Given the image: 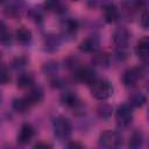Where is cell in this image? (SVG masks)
Returning a JSON list of instances; mask_svg holds the SVG:
<instances>
[{
    "label": "cell",
    "instance_id": "cell-17",
    "mask_svg": "<svg viewBox=\"0 0 149 149\" xmlns=\"http://www.w3.org/2000/svg\"><path fill=\"white\" fill-rule=\"evenodd\" d=\"M12 105H13L14 111H16L17 113H26V112H27V111H29V108L31 107L30 102L27 100V98H26V97L14 99Z\"/></svg>",
    "mask_w": 149,
    "mask_h": 149
},
{
    "label": "cell",
    "instance_id": "cell-23",
    "mask_svg": "<svg viewBox=\"0 0 149 149\" xmlns=\"http://www.w3.org/2000/svg\"><path fill=\"white\" fill-rule=\"evenodd\" d=\"M143 143V137H142V134L140 132H135L133 133V135L130 136L129 139V147L130 148H140Z\"/></svg>",
    "mask_w": 149,
    "mask_h": 149
},
{
    "label": "cell",
    "instance_id": "cell-19",
    "mask_svg": "<svg viewBox=\"0 0 149 149\" xmlns=\"http://www.w3.org/2000/svg\"><path fill=\"white\" fill-rule=\"evenodd\" d=\"M61 44V40L58 36L56 35H48L45 36V40H44V47L48 51H55L58 49Z\"/></svg>",
    "mask_w": 149,
    "mask_h": 149
},
{
    "label": "cell",
    "instance_id": "cell-15",
    "mask_svg": "<svg viewBox=\"0 0 149 149\" xmlns=\"http://www.w3.org/2000/svg\"><path fill=\"white\" fill-rule=\"evenodd\" d=\"M31 38H33V35H31V31L26 28V27H20L16 31H15V40L22 44V45H26V44H29L31 42Z\"/></svg>",
    "mask_w": 149,
    "mask_h": 149
},
{
    "label": "cell",
    "instance_id": "cell-20",
    "mask_svg": "<svg viewBox=\"0 0 149 149\" xmlns=\"http://www.w3.org/2000/svg\"><path fill=\"white\" fill-rule=\"evenodd\" d=\"M44 8L49 12H55V13L64 12V5L62 3L61 0H45Z\"/></svg>",
    "mask_w": 149,
    "mask_h": 149
},
{
    "label": "cell",
    "instance_id": "cell-16",
    "mask_svg": "<svg viewBox=\"0 0 149 149\" xmlns=\"http://www.w3.org/2000/svg\"><path fill=\"white\" fill-rule=\"evenodd\" d=\"M26 98L30 102V105L34 106V105H36V104L42 101V99H43V91H42L41 87H34V88H31L28 92Z\"/></svg>",
    "mask_w": 149,
    "mask_h": 149
},
{
    "label": "cell",
    "instance_id": "cell-33",
    "mask_svg": "<svg viewBox=\"0 0 149 149\" xmlns=\"http://www.w3.org/2000/svg\"><path fill=\"white\" fill-rule=\"evenodd\" d=\"M148 118H149V109H148Z\"/></svg>",
    "mask_w": 149,
    "mask_h": 149
},
{
    "label": "cell",
    "instance_id": "cell-28",
    "mask_svg": "<svg viewBox=\"0 0 149 149\" xmlns=\"http://www.w3.org/2000/svg\"><path fill=\"white\" fill-rule=\"evenodd\" d=\"M27 65V59L24 58V57H19V58H16L14 62H13V66L15 68V69H22V68H24Z\"/></svg>",
    "mask_w": 149,
    "mask_h": 149
},
{
    "label": "cell",
    "instance_id": "cell-11",
    "mask_svg": "<svg viewBox=\"0 0 149 149\" xmlns=\"http://www.w3.org/2000/svg\"><path fill=\"white\" fill-rule=\"evenodd\" d=\"M34 128L28 125V123H24L22 125V127L20 128V132L17 134V142L20 144H27L31 141V139L34 137Z\"/></svg>",
    "mask_w": 149,
    "mask_h": 149
},
{
    "label": "cell",
    "instance_id": "cell-2",
    "mask_svg": "<svg viewBox=\"0 0 149 149\" xmlns=\"http://www.w3.org/2000/svg\"><path fill=\"white\" fill-rule=\"evenodd\" d=\"M91 94L98 100H106L113 94V86L106 79H97L91 85Z\"/></svg>",
    "mask_w": 149,
    "mask_h": 149
},
{
    "label": "cell",
    "instance_id": "cell-10",
    "mask_svg": "<svg viewBox=\"0 0 149 149\" xmlns=\"http://www.w3.org/2000/svg\"><path fill=\"white\" fill-rule=\"evenodd\" d=\"M99 45H100L99 37L95 35H92V36H88L80 42L79 50L83 52H95L99 49Z\"/></svg>",
    "mask_w": 149,
    "mask_h": 149
},
{
    "label": "cell",
    "instance_id": "cell-12",
    "mask_svg": "<svg viewBox=\"0 0 149 149\" xmlns=\"http://www.w3.org/2000/svg\"><path fill=\"white\" fill-rule=\"evenodd\" d=\"M102 14H104V19L106 22L108 23H112V22H115L118 19H119V9L113 3H107L102 8Z\"/></svg>",
    "mask_w": 149,
    "mask_h": 149
},
{
    "label": "cell",
    "instance_id": "cell-5",
    "mask_svg": "<svg viewBox=\"0 0 149 149\" xmlns=\"http://www.w3.org/2000/svg\"><path fill=\"white\" fill-rule=\"evenodd\" d=\"M148 71V68L144 66H134L125 71L122 76V81L127 87L134 86Z\"/></svg>",
    "mask_w": 149,
    "mask_h": 149
},
{
    "label": "cell",
    "instance_id": "cell-13",
    "mask_svg": "<svg viewBox=\"0 0 149 149\" xmlns=\"http://www.w3.org/2000/svg\"><path fill=\"white\" fill-rule=\"evenodd\" d=\"M61 101L64 106L66 107H70V108H76L80 105V100L78 98V95L74 93V92H64L61 97Z\"/></svg>",
    "mask_w": 149,
    "mask_h": 149
},
{
    "label": "cell",
    "instance_id": "cell-22",
    "mask_svg": "<svg viewBox=\"0 0 149 149\" xmlns=\"http://www.w3.org/2000/svg\"><path fill=\"white\" fill-rule=\"evenodd\" d=\"M147 98L141 92H134L129 95V105L132 107H141L146 102Z\"/></svg>",
    "mask_w": 149,
    "mask_h": 149
},
{
    "label": "cell",
    "instance_id": "cell-6",
    "mask_svg": "<svg viewBox=\"0 0 149 149\" xmlns=\"http://www.w3.org/2000/svg\"><path fill=\"white\" fill-rule=\"evenodd\" d=\"M133 107L129 104L121 105L115 112V120L120 127H127L133 121Z\"/></svg>",
    "mask_w": 149,
    "mask_h": 149
},
{
    "label": "cell",
    "instance_id": "cell-32",
    "mask_svg": "<svg viewBox=\"0 0 149 149\" xmlns=\"http://www.w3.org/2000/svg\"><path fill=\"white\" fill-rule=\"evenodd\" d=\"M69 147H71V148H74V147H79V148H81L83 146H81V144H78V143H71V144H69Z\"/></svg>",
    "mask_w": 149,
    "mask_h": 149
},
{
    "label": "cell",
    "instance_id": "cell-29",
    "mask_svg": "<svg viewBox=\"0 0 149 149\" xmlns=\"http://www.w3.org/2000/svg\"><path fill=\"white\" fill-rule=\"evenodd\" d=\"M44 70H45L47 73L52 74V73H55L57 71V64L56 63H48V64H45Z\"/></svg>",
    "mask_w": 149,
    "mask_h": 149
},
{
    "label": "cell",
    "instance_id": "cell-4",
    "mask_svg": "<svg viewBox=\"0 0 149 149\" xmlns=\"http://www.w3.org/2000/svg\"><path fill=\"white\" fill-rule=\"evenodd\" d=\"M52 129H54V134L57 139L66 140L71 135L72 126H71V122L66 118L58 116V118L55 119V121L52 123Z\"/></svg>",
    "mask_w": 149,
    "mask_h": 149
},
{
    "label": "cell",
    "instance_id": "cell-34",
    "mask_svg": "<svg viewBox=\"0 0 149 149\" xmlns=\"http://www.w3.org/2000/svg\"><path fill=\"white\" fill-rule=\"evenodd\" d=\"M71 1H78V0H71Z\"/></svg>",
    "mask_w": 149,
    "mask_h": 149
},
{
    "label": "cell",
    "instance_id": "cell-31",
    "mask_svg": "<svg viewBox=\"0 0 149 149\" xmlns=\"http://www.w3.org/2000/svg\"><path fill=\"white\" fill-rule=\"evenodd\" d=\"M41 147H43V148H49V147H51L50 144H47V143H40V144H36L35 146V148H41Z\"/></svg>",
    "mask_w": 149,
    "mask_h": 149
},
{
    "label": "cell",
    "instance_id": "cell-1",
    "mask_svg": "<svg viewBox=\"0 0 149 149\" xmlns=\"http://www.w3.org/2000/svg\"><path fill=\"white\" fill-rule=\"evenodd\" d=\"M129 33L125 28L118 29L113 35V42L115 44L116 54L120 58H126L128 55V45H129Z\"/></svg>",
    "mask_w": 149,
    "mask_h": 149
},
{
    "label": "cell",
    "instance_id": "cell-21",
    "mask_svg": "<svg viewBox=\"0 0 149 149\" xmlns=\"http://www.w3.org/2000/svg\"><path fill=\"white\" fill-rule=\"evenodd\" d=\"M92 63L97 66H104L106 68L109 64V56L106 52H95L92 57Z\"/></svg>",
    "mask_w": 149,
    "mask_h": 149
},
{
    "label": "cell",
    "instance_id": "cell-8",
    "mask_svg": "<svg viewBox=\"0 0 149 149\" xmlns=\"http://www.w3.org/2000/svg\"><path fill=\"white\" fill-rule=\"evenodd\" d=\"M23 10H24V1L23 0H8L5 6L6 14L12 17L21 16Z\"/></svg>",
    "mask_w": 149,
    "mask_h": 149
},
{
    "label": "cell",
    "instance_id": "cell-9",
    "mask_svg": "<svg viewBox=\"0 0 149 149\" xmlns=\"http://www.w3.org/2000/svg\"><path fill=\"white\" fill-rule=\"evenodd\" d=\"M135 54L140 59L144 62L149 61V36H143L137 41Z\"/></svg>",
    "mask_w": 149,
    "mask_h": 149
},
{
    "label": "cell",
    "instance_id": "cell-7",
    "mask_svg": "<svg viewBox=\"0 0 149 149\" xmlns=\"http://www.w3.org/2000/svg\"><path fill=\"white\" fill-rule=\"evenodd\" d=\"M74 76L77 77V79L84 84H87V85H92L98 78H97V74H95V71L91 68H86V66H81L78 71L74 72Z\"/></svg>",
    "mask_w": 149,
    "mask_h": 149
},
{
    "label": "cell",
    "instance_id": "cell-27",
    "mask_svg": "<svg viewBox=\"0 0 149 149\" xmlns=\"http://www.w3.org/2000/svg\"><path fill=\"white\" fill-rule=\"evenodd\" d=\"M111 112H112V109H111V107L107 106V105H101V106L98 108V113H99V115H100L101 118H108V116L111 115Z\"/></svg>",
    "mask_w": 149,
    "mask_h": 149
},
{
    "label": "cell",
    "instance_id": "cell-3",
    "mask_svg": "<svg viewBox=\"0 0 149 149\" xmlns=\"http://www.w3.org/2000/svg\"><path fill=\"white\" fill-rule=\"evenodd\" d=\"M121 144H122V136L115 130L107 129L102 132L99 136V146L102 148L113 149L120 147Z\"/></svg>",
    "mask_w": 149,
    "mask_h": 149
},
{
    "label": "cell",
    "instance_id": "cell-24",
    "mask_svg": "<svg viewBox=\"0 0 149 149\" xmlns=\"http://www.w3.org/2000/svg\"><path fill=\"white\" fill-rule=\"evenodd\" d=\"M129 8H133L134 10L139 9H147L149 5V0H128Z\"/></svg>",
    "mask_w": 149,
    "mask_h": 149
},
{
    "label": "cell",
    "instance_id": "cell-25",
    "mask_svg": "<svg viewBox=\"0 0 149 149\" xmlns=\"http://www.w3.org/2000/svg\"><path fill=\"white\" fill-rule=\"evenodd\" d=\"M0 37H1V42L2 44H10L12 42V37H10V33L7 29V27L5 26L3 22H1V29H0Z\"/></svg>",
    "mask_w": 149,
    "mask_h": 149
},
{
    "label": "cell",
    "instance_id": "cell-18",
    "mask_svg": "<svg viewBox=\"0 0 149 149\" xmlns=\"http://www.w3.org/2000/svg\"><path fill=\"white\" fill-rule=\"evenodd\" d=\"M34 84V76L31 73H21L16 79V85L20 88H27L30 87Z\"/></svg>",
    "mask_w": 149,
    "mask_h": 149
},
{
    "label": "cell",
    "instance_id": "cell-14",
    "mask_svg": "<svg viewBox=\"0 0 149 149\" xmlns=\"http://www.w3.org/2000/svg\"><path fill=\"white\" fill-rule=\"evenodd\" d=\"M61 28H62V33L63 35L65 36H73L76 35L77 30H78V22L74 20V19H66L62 22L61 24Z\"/></svg>",
    "mask_w": 149,
    "mask_h": 149
},
{
    "label": "cell",
    "instance_id": "cell-30",
    "mask_svg": "<svg viewBox=\"0 0 149 149\" xmlns=\"http://www.w3.org/2000/svg\"><path fill=\"white\" fill-rule=\"evenodd\" d=\"M7 81H9V74H8L7 69L5 66H2V69H1V83L6 84Z\"/></svg>",
    "mask_w": 149,
    "mask_h": 149
},
{
    "label": "cell",
    "instance_id": "cell-26",
    "mask_svg": "<svg viewBox=\"0 0 149 149\" xmlns=\"http://www.w3.org/2000/svg\"><path fill=\"white\" fill-rule=\"evenodd\" d=\"M141 26L144 29H149V8L144 9L141 15Z\"/></svg>",
    "mask_w": 149,
    "mask_h": 149
}]
</instances>
